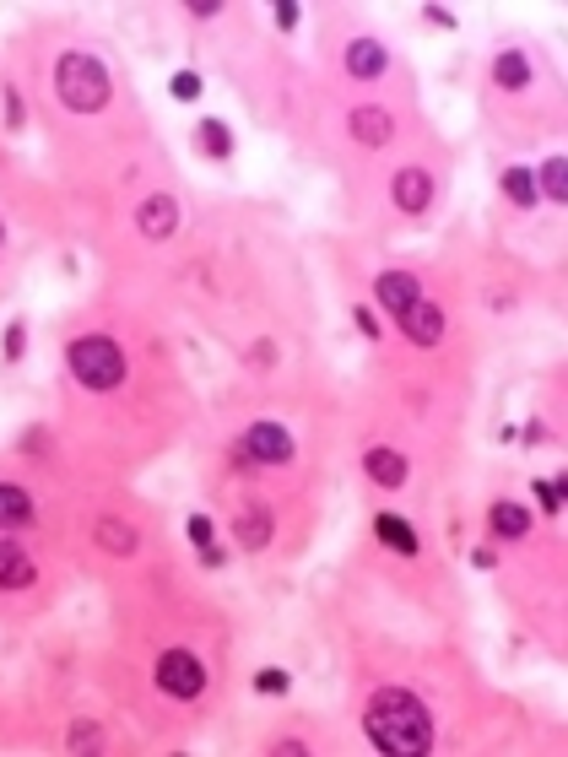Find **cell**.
<instances>
[{"label":"cell","instance_id":"27","mask_svg":"<svg viewBox=\"0 0 568 757\" xmlns=\"http://www.w3.org/2000/svg\"><path fill=\"white\" fill-rule=\"evenodd\" d=\"M71 747H76V752H82V747H98V730H92V725H76V730H71Z\"/></svg>","mask_w":568,"mask_h":757},{"label":"cell","instance_id":"11","mask_svg":"<svg viewBox=\"0 0 568 757\" xmlns=\"http://www.w3.org/2000/svg\"><path fill=\"white\" fill-rule=\"evenodd\" d=\"M22 584H33V557L17 541H0V590H22Z\"/></svg>","mask_w":568,"mask_h":757},{"label":"cell","instance_id":"19","mask_svg":"<svg viewBox=\"0 0 568 757\" xmlns=\"http://www.w3.org/2000/svg\"><path fill=\"white\" fill-rule=\"evenodd\" d=\"M98 547L114 557H130L136 552V530H125L120 520H98Z\"/></svg>","mask_w":568,"mask_h":757},{"label":"cell","instance_id":"12","mask_svg":"<svg viewBox=\"0 0 568 757\" xmlns=\"http://www.w3.org/2000/svg\"><path fill=\"white\" fill-rule=\"evenodd\" d=\"M22 525H33V498L22 487L0 482V530H22Z\"/></svg>","mask_w":568,"mask_h":757},{"label":"cell","instance_id":"4","mask_svg":"<svg viewBox=\"0 0 568 757\" xmlns=\"http://www.w3.org/2000/svg\"><path fill=\"white\" fill-rule=\"evenodd\" d=\"M157 687H163L168 698H201L206 666L190 655V649H168V655L157 660Z\"/></svg>","mask_w":568,"mask_h":757},{"label":"cell","instance_id":"26","mask_svg":"<svg viewBox=\"0 0 568 757\" xmlns=\"http://www.w3.org/2000/svg\"><path fill=\"white\" fill-rule=\"evenodd\" d=\"M190 541H195L201 552L217 547V541H211V520H206V514H195V520H190Z\"/></svg>","mask_w":568,"mask_h":757},{"label":"cell","instance_id":"10","mask_svg":"<svg viewBox=\"0 0 568 757\" xmlns=\"http://www.w3.org/2000/svg\"><path fill=\"white\" fill-rule=\"evenodd\" d=\"M395 206H401V211L433 206V174H422V168H401V174H395Z\"/></svg>","mask_w":568,"mask_h":757},{"label":"cell","instance_id":"18","mask_svg":"<svg viewBox=\"0 0 568 757\" xmlns=\"http://www.w3.org/2000/svg\"><path fill=\"white\" fill-rule=\"evenodd\" d=\"M352 136L363 146H385L390 141V114L385 109H358L352 114Z\"/></svg>","mask_w":568,"mask_h":757},{"label":"cell","instance_id":"20","mask_svg":"<svg viewBox=\"0 0 568 757\" xmlns=\"http://www.w3.org/2000/svg\"><path fill=\"white\" fill-rule=\"evenodd\" d=\"M541 195H547V201H568V163L563 157H547V163H541V184H536Z\"/></svg>","mask_w":568,"mask_h":757},{"label":"cell","instance_id":"14","mask_svg":"<svg viewBox=\"0 0 568 757\" xmlns=\"http://www.w3.org/2000/svg\"><path fill=\"white\" fill-rule=\"evenodd\" d=\"M493 82L504 92H520L525 82H531V60H525L520 49H504V55L493 60Z\"/></svg>","mask_w":568,"mask_h":757},{"label":"cell","instance_id":"30","mask_svg":"<svg viewBox=\"0 0 568 757\" xmlns=\"http://www.w3.org/2000/svg\"><path fill=\"white\" fill-rule=\"evenodd\" d=\"M428 22H433V28H455V11H444V6H428Z\"/></svg>","mask_w":568,"mask_h":757},{"label":"cell","instance_id":"6","mask_svg":"<svg viewBox=\"0 0 568 757\" xmlns=\"http://www.w3.org/2000/svg\"><path fill=\"white\" fill-rule=\"evenodd\" d=\"M374 298H379V309H390L395 320H401V314L422 298V287H417V276H406V271H385L374 282Z\"/></svg>","mask_w":568,"mask_h":757},{"label":"cell","instance_id":"1","mask_svg":"<svg viewBox=\"0 0 568 757\" xmlns=\"http://www.w3.org/2000/svg\"><path fill=\"white\" fill-rule=\"evenodd\" d=\"M363 725H368V741H374L379 752H390V757H417V752L433 747V714L422 709L412 693H401V687L374 693Z\"/></svg>","mask_w":568,"mask_h":757},{"label":"cell","instance_id":"21","mask_svg":"<svg viewBox=\"0 0 568 757\" xmlns=\"http://www.w3.org/2000/svg\"><path fill=\"white\" fill-rule=\"evenodd\" d=\"M201 146H206L211 157H217V163H222V157H233V136H228V125H222V119H201Z\"/></svg>","mask_w":568,"mask_h":757},{"label":"cell","instance_id":"13","mask_svg":"<svg viewBox=\"0 0 568 757\" xmlns=\"http://www.w3.org/2000/svg\"><path fill=\"white\" fill-rule=\"evenodd\" d=\"M368 476H374L379 487H401L406 482V455H395V449H368Z\"/></svg>","mask_w":568,"mask_h":757},{"label":"cell","instance_id":"8","mask_svg":"<svg viewBox=\"0 0 568 757\" xmlns=\"http://www.w3.org/2000/svg\"><path fill=\"white\" fill-rule=\"evenodd\" d=\"M136 222H141V233H147V238H174V228H179V201H174V195H152V201H141Z\"/></svg>","mask_w":568,"mask_h":757},{"label":"cell","instance_id":"25","mask_svg":"<svg viewBox=\"0 0 568 757\" xmlns=\"http://www.w3.org/2000/svg\"><path fill=\"white\" fill-rule=\"evenodd\" d=\"M255 687H260L266 698H282V693H287V671H276V666H271V671H260V676H255Z\"/></svg>","mask_w":568,"mask_h":757},{"label":"cell","instance_id":"9","mask_svg":"<svg viewBox=\"0 0 568 757\" xmlns=\"http://www.w3.org/2000/svg\"><path fill=\"white\" fill-rule=\"evenodd\" d=\"M385 44L379 38H358V44H347V76H358V82H374V76H385Z\"/></svg>","mask_w":568,"mask_h":757},{"label":"cell","instance_id":"3","mask_svg":"<svg viewBox=\"0 0 568 757\" xmlns=\"http://www.w3.org/2000/svg\"><path fill=\"white\" fill-rule=\"evenodd\" d=\"M71 374L76 384H87V390H114V384L125 379V357L120 347H114L109 336H82V341H71Z\"/></svg>","mask_w":568,"mask_h":757},{"label":"cell","instance_id":"5","mask_svg":"<svg viewBox=\"0 0 568 757\" xmlns=\"http://www.w3.org/2000/svg\"><path fill=\"white\" fill-rule=\"evenodd\" d=\"M239 460H255V466H287L293 460V438H287L276 422H255L239 449Z\"/></svg>","mask_w":568,"mask_h":757},{"label":"cell","instance_id":"15","mask_svg":"<svg viewBox=\"0 0 568 757\" xmlns=\"http://www.w3.org/2000/svg\"><path fill=\"white\" fill-rule=\"evenodd\" d=\"M239 541H244V552H260V547L271 541V514H266V503H249V509H244Z\"/></svg>","mask_w":568,"mask_h":757},{"label":"cell","instance_id":"17","mask_svg":"<svg viewBox=\"0 0 568 757\" xmlns=\"http://www.w3.org/2000/svg\"><path fill=\"white\" fill-rule=\"evenodd\" d=\"M374 530H379V541H385V547H395L401 557H417V530L406 525V520H395V514H379Z\"/></svg>","mask_w":568,"mask_h":757},{"label":"cell","instance_id":"16","mask_svg":"<svg viewBox=\"0 0 568 757\" xmlns=\"http://www.w3.org/2000/svg\"><path fill=\"white\" fill-rule=\"evenodd\" d=\"M493 530H498V536H509V541H520L525 530H531V509H525V503H514V498L493 503Z\"/></svg>","mask_w":568,"mask_h":757},{"label":"cell","instance_id":"2","mask_svg":"<svg viewBox=\"0 0 568 757\" xmlns=\"http://www.w3.org/2000/svg\"><path fill=\"white\" fill-rule=\"evenodd\" d=\"M55 87H60V103L71 114H98L103 103H109V71H103L92 55H60Z\"/></svg>","mask_w":568,"mask_h":757},{"label":"cell","instance_id":"23","mask_svg":"<svg viewBox=\"0 0 568 757\" xmlns=\"http://www.w3.org/2000/svg\"><path fill=\"white\" fill-rule=\"evenodd\" d=\"M563 498H568V482H536V503L547 514H563Z\"/></svg>","mask_w":568,"mask_h":757},{"label":"cell","instance_id":"22","mask_svg":"<svg viewBox=\"0 0 568 757\" xmlns=\"http://www.w3.org/2000/svg\"><path fill=\"white\" fill-rule=\"evenodd\" d=\"M504 195L514 206H536V174H525V168H509L504 174Z\"/></svg>","mask_w":568,"mask_h":757},{"label":"cell","instance_id":"32","mask_svg":"<svg viewBox=\"0 0 568 757\" xmlns=\"http://www.w3.org/2000/svg\"><path fill=\"white\" fill-rule=\"evenodd\" d=\"M190 11H195V17H217V11H222V0H195Z\"/></svg>","mask_w":568,"mask_h":757},{"label":"cell","instance_id":"7","mask_svg":"<svg viewBox=\"0 0 568 757\" xmlns=\"http://www.w3.org/2000/svg\"><path fill=\"white\" fill-rule=\"evenodd\" d=\"M401 330L417 341V347H433V341L444 336V314H439V303H433V298H417L412 309L401 314Z\"/></svg>","mask_w":568,"mask_h":757},{"label":"cell","instance_id":"24","mask_svg":"<svg viewBox=\"0 0 568 757\" xmlns=\"http://www.w3.org/2000/svg\"><path fill=\"white\" fill-rule=\"evenodd\" d=\"M174 98H179V103H195V98H201V76H195V71H179V76H174Z\"/></svg>","mask_w":568,"mask_h":757},{"label":"cell","instance_id":"31","mask_svg":"<svg viewBox=\"0 0 568 757\" xmlns=\"http://www.w3.org/2000/svg\"><path fill=\"white\" fill-rule=\"evenodd\" d=\"M352 320H358V330H363V336H379V320H374V314H368V309H358V314H352Z\"/></svg>","mask_w":568,"mask_h":757},{"label":"cell","instance_id":"28","mask_svg":"<svg viewBox=\"0 0 568 757\" xmlns=\"http://www.w3.org/2000/svg\"><path fill=\"white\" fill-rule=\"evenodd\" d=\"M276 28H298V6H293V0H282V6H276Z\"/></svg>","mask_w":568,"mask_h":757},{"label":"cell","instance_id":"29","mask_svg":"<svg viewBox=\"0 0 568 757\" xmlns=\"http://www.w3.org/2000/svg\"><path fill=\"white\" fill-rule=\"evenodd\" d=\"M22 336H28L22 325H11V330H6V357H22Z\"/></svg>","mask_w":568,"mask_h":757},{"label":"cell","instance_id":"33","mask_svg":"<svg viewBox=\"0 0 568 757\" xmlns=\"http://www.w3.org/2000/svg\"><path fill=\"white\" fill-rule=\"evenodd\" d=\"M0 238H6V228H0Z\"/></svg>","mask_w":568,"mask_h":757}]
</instances>
